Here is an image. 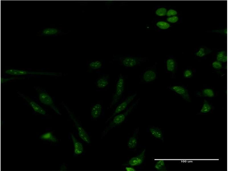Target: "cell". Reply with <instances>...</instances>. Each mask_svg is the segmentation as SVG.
<instances>
[{
  "label": "cell",
  "mask_w": 228,
  "mask_h": 171,
  "mask_svg": "<svg viewBox=\"0 0 228 171\" xmlns=\"http://www.w3.org/2000/svg\"><path fill=\"white\" fill-rule=\"evenodd\" d=\"M101 111V105L99 103L96 104L93 106L91 109V116L94 119L97 118L100 115Z\"/></svg>",
  "instance_id": "cell-14"
},
{
  "label": "cell",
  "mask_w": 228,
  "mask_h": 171,
  "mask_svg": "<svg viewBox=\"0 0 228 171\" xmlns=\"http://www.w3.org/2000/svg\"><path fill=\"white\" fill-rule=\"evenodd\" d=\"M196 55L197 56L199 57H202L205 55V49L203 48H201L199 51L196 53Z\"/></svg>",
  "instance_id": "cell-28"
},
{
  "label": "cell",
  "mask_w": 228,
  "mask_h": 171,
  "mask_svg": "<svg viewBox=\"0 0 228 171\" xmlns=\"http://www.w3.org/2000/svg\"><path fill=\"white\" fill-rule=\"evenodd\" d=\"M212 107L206 100H204L202 106L200 110V112L205 113L209 112L211 110Z\"/></svg>",
  "instance_id": "cell-18"
},
{
  "label": "cell",
  "mask_w": 228,
  "mask_h": 171,
  "mask_svg": "<svg viewBox=\"0 0 228 171\" xmlns=\"http://www.w3.org/2000/svg\"><path fill=\"white\" fill-rule=\"evenodd\" d=\"M217 61L220 62H225L227 61V57L226 53L225 51L218 52L217 56Z\"/></svg>",
  "instance_id": "cell-19"
},
{
  "label": "cell",
  "mask_w": 228,
  "mask_h": 171,
  "mask_svg": "<svg viewBox=\"0 0 228 171\" xmlns=\"http://www.w3.org/2000/svg\"><path fill=\"white\" fill-rule=\"evenodd\" d=\"M71 137L74 146V153L77 155L81 154L83 151V147L82 144L79 142L72 134H71Z\"/></svg>",
  "instance_id": "cell-11"
},
{
  "label": "cell",
  "mask_w": 228,
  "mask_h": 171,
  "mask_svg": "<svg viewBox=\"0 0 228 171\" xmlns=\"http://www.w3.org/2000/svg\"><path fill=\"white\" fill-rule=\"evenodd\" d=\"M68 111L69 115L76 126L79 137L86 143H90V138L87 133L80 125L72 113L69 110H68Z\"/></svg>",
  "instance_id": "cell-4"
},
{
  "label": "cell",
  "mask_w": 228,
  "mask_h": 171,
  "mask_svg": "<svg viewBox=\"0 0 228 171\" xmlns=\"http://www.w3.org/2000/svg\"><path fill=\"white\" fill-rule=\"evenodd\" d=\"M5 73L8 74L16 76L28 74L49 75L52 76H57L58 74L57 73L55 72H30L14 69H10L7 70L5 71Z\"/></svg>",
  "instance_id": "cell-3"
},
{
  "label": "cell",
  "mask_w": 228,
  "mask_h": 171,
  "mask_svg": "<svg viewBox=\"0 0 228 171\" xmlns=\"http://www.w3.org/2000/svg\"><path fill=\"white\" fill-rule=\"evenodd\" d=\"M156 25L160 28L163 29H167L170 27L169 24L164 21H159L157 23Z\"/></svg>",
  "instance_id": "cell-24"
},
{
  "label": "cell",
  "mask_w": 228,
  "mask_h": 171,
  "mask_svg": "<svg viewBox=\"0 0 228 171\" xmlns=\"http://www.w3.org/2000/svg\"><path fill=\"white\" fill-rule=\"evenodd\" d=\"M89 66V67L93 70H96L100 68L102 66L101 62L99 60H95L90 62Z\"/></svg>",
  "instance_id": "cell-21"
},
{
  "label": "cell",
  "mask_w": 228,
  "mask_h": 171,
  "mask_svg": "<svg viewBox=\"0 0 228 171\" xmlns=\"http://www.w3.org/2000/svg\"><path fill=\"white\" fill-rule=\"evenodd\" d=\"M39 98L42 103L50 106L57 113L61 114L55 106L52 99L47 93L42 91H40L39 93Z\"/></svg>",
  "instance_id": "cell-5"
},
{
  "label": "cell",
  "mask_w": 228,
  "mask_h": 171,
  "mask_svg": "<svg viewBox=\"0 0 228 171\" xmlns=\"http://www.w3.org/2000/svg\"><path fill=\"white\" fill-rule=\"evenodd\" d=\"M107 78L105 77H102L98 80L97 82V85L99 88H103L106 87L108 84Z\"/></svg>",
  "instance_id": "cell-16"
},
{
  "label": "cell",
  "mask_w": 228,
  "mask_h": 171,
  "mask_svg": "<svg viewBox=\"0 0 228 171\" xmlns=\"http://www.w3.org/2000/svg\"><path fill=\"white\" fill-rule=\"evenodd\" d=\"M136 95L137 94L135 93L128 97L125 100L118 105L116 108L113 115L107 120L106 122H108L110 119L116 114L125 110L129 104L134 99Z\"/></svg>",
  "instance_id": "cell-6"
},
{
  "label": "cell",
  "mask_w": 228,
  "mask_h": 171,
  "mask_svg": "<svg viewBox=\"0 0 228 171\" xmlns=\"http://www.w3.org/2000/svg\"><path fill=\"white\" fill-rule=\"evenodd\" d=\"M137 104V102L134 103L125 112L115 116L110 123L109 125L104 131L103 134L104 135L106 134L110 129L123 122L126 117L131 113Z\"/></svg>",
  "instance_id": "cell-1"
},
{
  "label": "cell",
  "mask_w": 228,
  "mask_h": 171,
  "mask_svg": "<svg viewBox=\"0 0 228 171\" xmlns=\"http://www.w3.org/2000/svg\"><path fill=\"white\" fill-rule=\"evenodd\" d=\"M156 77V74L154 71L152 70H148L143 74V79L145 82H149L154 80Z\"/></svg>",
  "instance_id": "cell-13"
},
{
  "label": "cell",
  "mask_w": 228,
  "mask_h": 171,
  "mask_svg": "<svg viewBox=\"0 0 228 171\" xmlns=\"http://www.w3.org/2000/svg\"><path fill=\"white\" fill-rule=\"evenodd\" d=\"M177 13L175 10L170 9L166 13V15L168 16H170L172 15H176Z\"/></svg>",
  "instance_id": "cell-31"
},
{
  "label": "cell",
  "mask_w": 228,
  "mask_h": 171,
  "mask_svg": "<svg viewBox=\"0 0 228 171\" xmlns=\"http://www.w3.org/2000/svg\"><path fill=\"white\" fill-rule=\"evenodd\" d=\"M202 93L203 96L209 97H212L214 96V93L213 90L209 88L203 89L202 90Z\"/></svg>",
  "instance_id": "cell-23"
},
{
  "label": "cell",
  "mask_w": 228,
  "mask_h": 171,
  "mask_svg": "<svg viewBox=\"0 0 228 171\" xmlns=\"http://www.w3.org/2000/svg\"><path fill=\"white\" fill-rule=\"evenodd\" d=\"M124 89V79L121 75L116 84L115 92L113 96L111 106L115 104L118 102L123 93Z\"/></svg>",
  "instance_id": "cell-2"
},
{
  "label": "cell",
  "mask_w": 228,
  "mask_h": 171,
  "mask_svg": "<svg viewBox=\"0 0 228 171\" xmlns=\"http://www.w3.org/2000/svg\"><path fill=\"white\" fill-rule=\"evenodd\" d=\"M39 34L40 36H55L62 34L64 32L62 30L56 28L49 27L43 29L39 32Z\"/></svg>",
  "instance_id": "cell-7"
},
{
  "label": "cell",
  "mask_w": 228,
  "mask_h": 171,
  "mask_svg": "<svg viewBox=\"0 0 228 171\" xmlns=\"http://www.w3.org/2000/svg\"><path fill=\"white\" fill-rule=\"evenodd\" d=\"M22 97L29 103L35 111L42 115H45V114L46 111H45L35 102L32 100L28 99L23 96V95H22Z\"/></svg>",
  "instance_id": "cell-12"
},
{
  "label": "cell",
  "mask_w": 228,
  "mask_h": 171,
  "mask_svg": "<svg viewBox=\"0 0 228 171\" xmlns=\"http://www.w3.org/2000/svg\"><path fill=\"white\" fill-rule=\"evenodd\" d=\"M41 138L43 139L50 140L54 142L57 141L56 138L50 132L43 134L41 136Z\"/></svg>",
  "instance_id": "cell-22"
},
{
  "label": "cell",
  "mask_w": 228,
  "mask_h": 171,
  "mask_svg": "<svg viewBox=\"0 0 228 171\" xmlns=\"http://www.w3.org/2000/svg\"><path fill=\"white\" fill-rule=\"evenodd\" d=\"M152 135L156 138L163 141V135L161 130L156 127H152L149 129Z\"/></svg>",
  "instance_id": "cell-15"
},
{
  "label": "cell",
  "mask_w": 228,
  "mask_h": 171,
  "mask_svg": "<svg viewBox=\"0 0 228 171\" xmlns=\"http://www.w3.org/2000/svg\"><path fill=\"white\" fill-rule=\"evenodd\" d=\"M170 89L181 96L185 100L190 102V98L187 90L184 87L180 85H174L170 88Z\"/></svg>",
  "instance_id": "cell-8"
},
{
  "label": "cell",
  "mask_w": 228,
  "mask_h": 171,
  "mask_svg": "<svg viewBox=\"0 0 228 171\" xmlns=\"http://www.w3.org/2000/svg\"><path fill=\"white\" fill-rule=\"evenodd\" d=\"M178 18L176 16H174L172 17H169L167 18V21L170 22L172 23H174L177 22L178 20Z\"/></svg>",
  "instance_id": "cell-29"
},
{
  "label": "cell",
  "mask_w": 228,
  "mask_h": 171,
  "mask_svg": "<svg viewBox=\"0 0 228 171\" xmlns=\"http://www.w3.org/2000/svg\"><path fill=\"white\" fill-rule=\"evenodd\" d=\"M166 68L169 72H174L175 69V63L174 61L172 59H168L166 61Z\"/></svg>",
  "instance_id": "cell-17"
},
{
  "label": "cell",
  "mask_w": 228,
  "mask_h": 171,
  "mask_svg": "<svg viewBox=\"0 0 228 171\" xmlns=\"http://www.w3.org/2000/svg\"><path fill=\"white\" fill-rule=\"evenodd\" d=\"M125 169L127 171H135L136 170L134 168L131 167H126Z\"/></svg>",
  "instance_id": "cell-33"
},
{
  "label": "cell",
  "mask_w": 228,
  "mask_h": 171,
  "mask_svg": "<svg viewBox=\"0 0 228 171\" xmlns=\"http://www.w3.org/2000/svg\"><path fill=\"white\" fill-rule=\"evenodd\" d=\"M212 66L215 69L219 70L222 68V65L221 62L217 61L213 62L212 64Z\"/></svg>",
  "instance_id": "cell-26"
},
{
  "label": "cell",
  "mask_w": 228,
  "mask_h": 171,
  "mask_svg": "<svg viewBox=\"0 0 228 171\" xmlns=\"http://www.w3.org/2000/svg\"><path fill=\"white\" fill-rule=\"evenodd\" d=\"M156 163L164 167L165 166V162L164 160H158Z\"/></svg>",
  "instance_id": "cell-32"
},
{
  "label": "cell",
  "mask_w": 228,
  "mask_h": 171,
  "mask_svg": "<svg viewBox=\"0 0 228 171\" xmlns=\"http://www.w3.org/2000/svg\"><path fill=\"white\" fill-rule=\"evenodd\" d=\"M145 150L144 149L139 154L131 158L128 162V164L131 166H135L141 164L145 158Z\"/></svg>",
  "instance_id": "cell-9"
},
{
  "label": "cell",
  "mask_w": 228,
  "mask_h": 171,
  "mask_svg": "<svg viewBox=\"0 0 228 171\" xmlns=\"http://www.w3.org/2000/svg\"><path fill=\"white\" fill-rule=\"evenodd\" d=\"M167 10L166 8H161L158 9L156 11V14L159 16H164L166 14Z\"/></svg>",
  "instance_id": "cell-25"
},
{
  "label": "cell",
  "mask_w": 228,
  "mask_h": 171,
  "mask_svg": "<svg viewBox=\"0 0 228 171\" xmlns=\"http://www.w3.org/2000/svg\"><path fill=\"white\" fill-rule=\"evenodd\" d=\"M154 168L157 170L159 171H165L166 170V167H164L156 163L155 164Z\"/></svg>",
  "instance_id": "cell-30"
},
{
  "label": "cell",
  "mask_w": 228,
  "mask_h": 171,
  "mask_svg": "<svg viewBox=\"0 0 228 171\" xmlns=\"http://www.w3.org/2000/svg\"><path fill=\"white\" fill-rule=\"evenodd\" d=\"M141 58L128 57L124 58L122 60L123 64L127 67H132L139 64L142 61Z\"/></svg>",
  "instance_id": "cell-10"
},
{
  "label": "cell",
  "mask_w": 228,
  "mask_h": 171,
  "mask_svg": "<svg viewBox=\"0 0 228 171\" xmlns=\"http://www.w3.org/2000/svg\"><path fill=\"white\" fill-rule=\"evenodd\" d=\"M137 143V138L135 136H133L129 139L127 143V146L129 148H134L136 147Z\"/></svg>",
  "instance_id": "cell-20"
},
{
  "label": "cell",
  "mask_w": 228,
  "mask_h": 171,
  "mask_svg": "<svg viewBox=\"0 0 228 171\" xmlns=\"http://www.w3.org/2000/svg\"><path fill=\"white\" fill-rule=\"evenodd\" d=\"M183 75L185 78H190L191 77L192 75V71L190 70L186 69L184 71Z\"/></svg>",
  "instance_id": "cell-27"
}]
</instances>
